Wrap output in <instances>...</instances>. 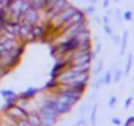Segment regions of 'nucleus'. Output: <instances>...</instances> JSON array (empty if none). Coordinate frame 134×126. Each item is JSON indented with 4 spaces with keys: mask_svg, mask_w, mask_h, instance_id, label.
I'll list each match as a JSON object with an SVG mask.
<instances>
[{
    "mask_svg": "<svg viewBox=\"0 0 134 126\" xmlns=\"http://www.w3.org/2000/svg\"><path fill=\"white\" fill-rule=\"evenodd\" d=\"M7 115H10L13 120L16 121H21V120H25L27 118V112L25 109L19 107L18 104H11V106H7Z\"/></svg>",
    "mask_w": 134,
    "mask_h": 126,
    "instance_id": "1",
    "label": "nucleus"
},
{
    "mask_svg": "<svg viewBox=\"0 0 134 126\" xmlns=\"http://www.w3.org/2000/svg\"><path fill=\"white\" fill-rule=\"evenodd\" d=\"M40 21H41V11H38V10L30 8L29 11H25V13L21 14V22H27V24L33 25V24H36Z\"/></svg>",
    "mask_w": 134,
    "mask_h": 126,
    "instance_id": "2",
    "label": "nucleus"
},
{
    "mask_svg": "<svg viewBox=\"0 0 134 126\" xmlns=\"http://www.w3.org/2000/svg\"><path fill=\"white\" fill-rule=\"evenodd\" d=\"M73 71H76V73H90V70H92V61H88V63H82V65H68Z\"/></svg>",
    "mask_w": 134,
    "mask_h": 126,
    "instance_id": "3",
    "label": "nucleus"
},
{
    "mask_svg": "<svg viewBox=\"0 0 134 126\" xmlns=\"http://www.w3.org/2000/svg\"><path fill=\"white\" fill-rule=\"evenodd\" d=\"M27 121L30 123V126H43L40 113H35V112H27Z\"/></svg>",
    "mask_w": 134,
    "mask_h": 126,
    "instance_id": "4",
    "label": "nucleus"
},
{
    "mask_svg": "<svg viewBox=\"0 0 134 126\" xmlns=\"http://www.w3.org/2000/svg\"><path fill=\"white\" fill-rule=\"evenodd\" d=\"M30 5L33 10H38V11H43L46 8V2L44 0H30Z\"/></svg>",
    "mask_w": 134,
    "mask_h": 126,
    "instance_id": "5",
    "label": "nucleus"
},
{
    "mask_svg": "<svg viewBox=\"0 0 134 126\" xmlns=\"http://www.w3.org/2000/svg\"><path fill=\"white\" fill-rule=\"evenodd\" d=\"M131 65H132V55H128V63H126V68H125V74H129Z\"/></svg>",
    "mask_w": 134,
    "mask_h": 126,
    "instance_id": "6",
    "label": "nucleus"
},
{
    "mask_svg": "<svg viewBox=\"0 0 134 126\" xmlns=\"http://www.w3.org/2000/svg\"><path fill=\"white\" fill-rule=\"evenodd\" d=\"M126 39H128V32H125V35H123V41H121V54H125V47H126Z\"/></svg>",
    "mask_w": 134,
    "mask_h": 126,
    "instance_id": "7",
    "label": "nucleus"
},
{
    "mask_svg": "<svg viewBox=\"0 0 134 126\" xmlns=\"http://www.w3.org/2000/svg\"><path fill=\"white\" fill-rule=\"evenodd\" d=\"M110 81H112V73L109 71V73H106V76L103 79V84H110Z\"/></svg>",
    "mask_w": 134,
    "mask_h": 126,
    "instance_id": "8",
    "label": "nucleus"
},
{
    "mask_svg": "<svg viewBox=\"0 0 134 126\" xmlns=\"http://www.w3.org/2000/svg\"><path fill=\"white\" fill-rule=\"evenodd\" d=\"M36 91H38V88H32V90H29V91H25V93H24V96H25V98L29 99V98H30V96H33V95H35Z\"/></svg>",
    "mask_w": 134,
    "mask_h": 126,
    "instance_id": "9",
    "label": "nucleus"
},
{
    "mask_svg": "<svg viewBox=\"0 0 134 126\" xmlns=\"http://www.w3.org/2000/svg\"><path fill=\"white\" fill-rule=\"evenodd\" d=\"M3 96H7V98H11V96H14V91H10V90H2L0 91Z\"/></svg>",
    "mask_w": 134,
    "mask_h": 126,
    "instance_id": "10",
    "label": "nucleus"
},
{
    "mask_svg": "<svg viewBox=\"0 0 134 126\" xmlns=\"http://www.w3.org/2000/svg\"><path fill=\"white\" fill-rule=\"evenodd\" d=\"M84 13H85V14H93V13H95V7H93V5H90V7H87Z\"/></svg>",
    "mask_w": 134,
    "mask_h": 126,
    "instance_id": "11",
    "label": "nucleus"
},
{
    "mask_svg": "<svg viewBox=\"0 0 134 126\" xmlns=\"http://www.w3.org/2000/svg\"><path fill=\"white\" fill-rule=\"evenodd\" d=\"M120 77H121V71H115V76L112 77V81H114V82L117 84V82L120 81Z\"/></svg>",
    "mask_w": 134,
    "mask_h": 126,
    "instance_id": "12",
    "label": "nucleus"
},
{
    "mask_svg": "<svg viewBox=\"0 0 134 126\" xmlns=\"http://www.w3.org/2000/svg\"><path fill=\"white\" fill-rule=\"evenodd\" d=\"M96 109H98V107L95 106V107H93V112H92V124L96 123Z\"/></svg>",
    "mask_w": 134,
    "mask_h": 126,
    "instance_id": "13",
    "label": "nucleus"
},
{
    "mask_svg": "<svg viewBox=\"0 0 134 126\" xmlns=\"http://www.w3.org/2000/svg\"><path fill=\"white\" fill-rule=\"evenodd\" d=\"M123 19H125V21H131V19H132V13H131V11H126V13L123 14Z\"/></svg>",
    "mask_w": 134,
    "mask_h": 126,
    "instance_id": "14",
    "label": "nucleus"
},
{
    "mask_svg": "<svg viewBox=\"0 0 134 126\" xmlns=\"http://www.w3.org/2000/svg\"><path fill=\"white\" fill-rule=\"evenodd\" d=\"M101 70H103V60L98 63V66L95 68V74H99V73H101Z\"/></svg>",
    "mask_w": 134,
    "mask_h": 126,
    "instance_id": "15",
    "label": "nucleus"
},
{
    "mask_svg": "<svg viewBox=\"0 0 134 126\" xmlns=\"http://www.w3.org/2000/svg\"><path fill=\"white\" fill-rule=\"evenodd\" d=\"M117 104V98L114 96V98H110V101H109V107H114Z\"/></svg>",
    "mask_w": 134,
    "mask_h": 126,
    "instance_id": "16",
    "label": "nucleus"
},
{
    "mask_svg": "<svg viewBox=\"0 0 134 126\" xmlns=\"http://www.w3.org/2000/svg\"><path fill=\"white\" fill-rule=\"evenodd\" d=\"M125 126H134V117L132 118H128V121L125 123Z\"/></svg>",
    "mask_w": 134,
    "mask_h": 126,
    "instance_id": "17",
    "label": "nucleus"
},
{
    "mask_svg": "<svg viewBox=\"0 0 134 126\" xmlns=\"http://www.w3.org/2000/svg\"><path fill=\"white\" fill-rule=\"evenodd\" d=\"M104 30H106V33H109V35H112V28L109 27V24H104Z\"/></svg>",
    "mask_w": 134,
    "mask_h": 126,
    "instance_id": "18",
    "label": "nucleus"
},
{
    "mask_svg": "<svg viewBox=\"0 0 134 126\" xmlns=\"http://www.w3.org/2000/svg\"><path fill=\"white\" fill-rule=\"evenodd\" d=\"M112 123H114L115 126H118V124H120L121 121H120V118H117V117H114V118H112Z\"/></svg>",
    "mask_w": 134,
    "mask_h": 126,
    "instance_id": "19",
    "label": "nucleus"
},
{
    "mask_svg": "<svg viewBox=\"0 0 134 126\" xmlns=\"http://www.w3.org/2000/svg\"><path fill=\"white\" fill-rule=\"evenodd\" d=\"M131 102H132V98H128V99L125 101V106H126V107H129V106H131Z\"/></svg>",
    "mask_w": 134,
    "mask_h": 126,
    "instance_id": "20",
    "label": "nucleus"
},
{
    "mask_svg": "<svg viewBox=\"0 0 134 126\" xmlns=\"http://www.w3.org/2000/svg\"><path fill=\"white\" fill-rule=\"evenodd\" d=\"M5 52H7V50H5V47L2 46V43H0V55H3Z\"/></svg>",
    "mask_w": 134,
    "mask_h": 126,
    "instance_id": "21",
    "label": "nucleus"
},
{
    "mask_svg": "<svg viewBox=\"0 0 134 126\" xmlns=\"http://www.w3.org/2000/svg\"><path fill=\"white\" fill-rule=\"evenodd\" d=\"M115 18H117L118 21L121 19V14H120V11H118V10H115Z\"/></svg>",
    "mask_w": 134,
    "mask_h": 126,
    "instance_id": "22",
    "label": "nucleus"
},
{
    "mask_svg": "<svg viewBox=\"0 0 134 126\" xmlns=\"http://www.w3.org/2000/svg\"><path fill=\"white\" fill-rule=\"evenodd\" d=\"M112 39H114V43H118V41H120V38H118L117 35H112Z\"/></svg>",
    "mask_w": 134,
    "mask_h": 126,
    "instance_id": "23",
    "label": "nucleus"
},
{
    "mask_svg": "<svg viewBox=\"0 0 134 126\" xmlns=\"http://www.w3.org/2000/svg\"><path fill=\"white\" fill-rule=\"evenodd\" d=\"M76 126H85V120H81V121H77V124Z\"/></svg>",
    "mask_w": 134,
    "mask_h": 126,
    "instance_id": "24",
    "label": "nucleus"
},
{
    "mask_svg": "<svg viewBox=\"0 0 134 126\" xmlns=\"http://www.w3.org/2000/svg\"><path fill=\"white\" fill-rule=\"evenodd\" d=\"M109 3H110V0H104V2H103V5H104V8H107V7H109Z\"/></svg>",
    "mask_w": 134,
    "mask_h": 126,
    "instance_id": "25",
    "label": "nucleus"
},
{
    "mask_svg": "<svg viewBox=\"0 0 134 126\" xmlns=\"http://www.w3.org/2000/svg\"><path fill=\"white\" fill-rule=\"evenodd\" d=\"M103 22H104V24H109V16H104V18H103Z\"/></svg>",
    "mask_w": 134,
    "mask_h": 126,
    "instance_id": "26",
    "label": "nucleus"
},
{
    "mask_svg": "<svg viewBox=\"0 0 134 126\" xmlns=\"http://www.w3.org/2000/svg\"><path fill=\"white\" fill-rule=\"evenodd\" d=\"M90 2H92V3H95V2H96V0H90Z\"/></svg>",
    "mask_w": 134,
    "mask_h": 126,
    "instance_id": "27",
    "label": "nucleus"
}]
</instances>
